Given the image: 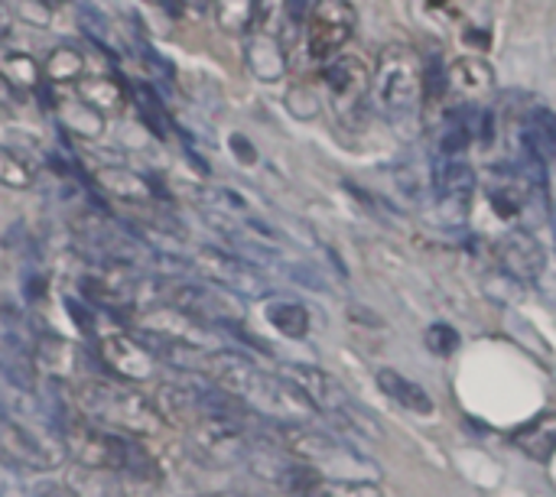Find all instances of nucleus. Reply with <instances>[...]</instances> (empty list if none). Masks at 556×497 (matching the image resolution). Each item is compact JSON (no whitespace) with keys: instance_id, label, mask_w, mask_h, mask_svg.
Instances as JSON below:
<instances>
[{"instance_id":"nucleus-1","label":"nucleus","mask_w":556,"mask_h":497,"mask_svg":"<svg viewBox=\"0 0 556 497\" xmlns=\"http://www.w3.org/2000/svg\"><path fill=\"white\" fill-rule=\"evenodd\" d=\"M205 378H212L218 391H225L248 410H254L267 420L287 423V426L306 423L316 413L313 404L293 384L261 371L251 358H244L238 352H212Z\"/></svg>"},{"instance_id":"nucleus-2","label":"nucleus","mask_w":556,"mask_h":497,"mask_svg":"<svg viewBox=\"0 0 556 497\" xmlns=\"http://www.w3.org/2000/svg\"><path fill=\"white\" fill-rule=\"evenodd\" d=\"M75 410L78 417H85V423L121 436H153L163 426L153 400H147L134 387L111 381H85L75 391Z\"/></svg>"},{"instance_id":"nucleus-3","label":"nucleus","mask_w":556,"mask_h":497,"mask_svg":"<svg viewBox=\"0 0 556 497\" xmlns=\"http://www.w3.org/2000/svg\"><path fill=\"white\" fill-rule=\"evenodd\" d=\"M62 449L88 472H130L150 479V456L121 433L94 423H62Z\"/></svg>"},{"instance_id":"nucleus-4","label":"nucleus","mask_w":556,"mask_h":497,"mask_svg":"<svg viewBox=\"0 0 556 497\" xmlns=\"http://www.w3.org/2000/svg\"><path fill=\"white\" fill-rule=\"evenodd\" d=\"M424 94L420 62L410 49L391 46L384 49L378 72H375V101L391 120H407L417 114Z\"/></svg>"},{"instance_id":"nucleus-5","label":"nucleus","mask_w":556,"mask_h":497,"mask_svg":"<svg viewBox=\"0 0 556 497\" xmlns=\"http://www.w3.org/2000/svg\"><path fill=\"white\" fill-rule=\"evenodd\" d=\"M283 381L293 384L313 404V410L329 413L332 420H339L349 430H365L368 436H378V430L371 426V420L358 410V404L326 371H319L313 365H283Z\"/></svg>"},{"instance_id":"nucleus-6","label":"nucleus","mask_w":556,"mask_h":497,"mask_svg":"<svg viewBox=\"0 0 556 497\" xmlns=\"http://www.w3.org/2000/svg\"><path fill=\"white\" fill-rule=\"evenodd\" d=\"M283 446L290 456H296L300 462H306L309 469H316L319 475L329 472L336 479H352L355 469H368V462L339 436L323 433V430H309L303 423L287 426L283 430ZM326 479V475H323Z\"/></svg>"},{"instance_id":"nucleus-7","label":"nucleus","mask_w":556,"mask_h":497,"mask_svg":"<svg viewBox=\"0 0 556 497\" xmlns=\"http://www.w3.org/2000/svg\"><path fill=\"white\" fill-rule=\"evenodd\" d=\"M62 439H55L52 433H39L36 426L23 423L20 417L7 413L0 407V466L20 472V469H33V472H46L52 466H59L62 459Z\"/></svg>"},{"instance_id":"nucleus-8","label":"nucleus","mask_w":556,"mask_h":497,"mask_svg":"<svg viewBox=\"0 0 556 497\" xmlns=\"http://www.w3.org/2000/svg\"><path fill=\"white\" fill-rule=\"evenodd\" d=\"M153 290L163 296V303L169 309H176L179 316H189L192 322L212 326V329H231L241 326V306L231 303V296H225L222 290H212L208 283H189V280H169L163 286L153 283Z\"/></svg>"},{"instance_id":"nucleus-9","label":"nucleus","mask_w":556,"mask_h":497,"mask_svg":"<svg viewBox=\"0 0 556 497\" xmlns=\"http://www.w3.org/2000/svg\"><path fill=\"white\" fill-rule=\"evenodd\" d=\"M192 267L215 286H222L231 296H248V300H261L270 293V280L264 277L261 267H254L251 260L231 254V251H218V247H199L192 257Z\"/></svg>"},{"instance_id":"nucleus-10","label":"nucleus","mask_w":556,"mask_h":497,"mask_svg":"<svg viewBox=\"0 0 556 497\" xmlns=\"http://www.w3.org/2000/svg\"><path fill=\"white\" fill-rule=\"evenodd\" d=\"M189 439L199 449V456L215 466L244 462L251 449V439L241 426V413H212L189 426Z\"/></svg>"},{"instance_id":"nucleus-11","label":"nucleus","mask_w":556,"mask_h":497,"mask_svg":"<svg viewBox=\"0 0 556 497\" xmlns=\"http://www.w3.org/2000/svg\"><path fill=\"white\" fill-rule=\"evenodd\" d=\"M355 33V7L349 0H319L309 10L306 46L313 59H336Z\"/></svg>"},{"instance_id":"nucleus-12","label":"nucleus","mask_w":556,"mask_h":497,"mask_svg":"<svg viewBox=\"0 0 556 497\" xmlns=\"http://www.w3.org/2000/svg\"><path fill=\"white\" fill-rule=\"evenodd\" d=\"M98 358L108 365L111 374L124 381H153L156 378V358L140 339L130 335H104L98 342Z\"/></svg>"},{"instance_id":"nucleus-13","label":"nucleus","mask_w":556,"mask_h":497,"mask_svg":"<svg viewBox=\"0 0 556 497\" xmlns=\"http://www.w3.org/2000/svg\"><path fill=\"white\" fill-rule=\"evenodd\" d=\"M502 264L505 270L521 280V283H534L541 280V273L547 270V254L541 247V241L528 231H511L502 241Z\"/></svg>"},{"instance_id":"nucleus-14","label":"nucleus","mask_w":556,"mask_h":497,"mask_svg":"<svg viewBox=\"0 0 556 497\" xmlns=\"http://www.w3.org/2000/svg\"><path fill=\"white\" fill-rule=\"evenodd\" d=\"M326 85L336 98V107L339 111H355L365 94H368V72L358 59H336L329 68H326Z\"/></svg>"},{"instance_id":"nucleus-15","label":"nucleus","mask_w":556,"mask_h":497,"mask_svg":"<svg viewBox=\"0 0 556 497\" xmlns=\"http://www.w3.org/2000/svg\"><path fill=\"white\" fill-rule=\"evenodd\" d=\"M433 189L443 205H466L476 192V173L466 156H440L433 169Z\"/></svg>"},{"instance_id":"nucleus-16","label":"nucleus","mask_w":556,"mask_h":497,"mask_svg":"<svg viewBox=\"0 0 556 497\" xmlns=\"http://www.w3.org/2000/svg\"><path fill=\"white\" fill-rule=\"evenodd\" d=\"M515 446L534 462H551L556 453V413H538L534 420L518 426Z\"/></svg>"},{"instance_id":"nucleus-17","label":"nucleus","mask_w":556,"mask_h":497,"mask_svg":"<svg viewBox=\"0 0 556 497\" xmlns=\"http://www.w3.org/2000/svg\"><path fill=\"white\" fill-rule=\"evenodd\" d=\"M378 387H381L397 407H404V410H410V413H420V417L433 413L430 394H427L417 381H410V378H404V374H397V371H391V368H381V371H378Z\"/></svg>"},{"instance_id":"nucleus-18","label":"nucleus","mask_w":556,"mask_h":497,"mask_svg":"<svg viewBox=\"0 0 556 497\" xmlns=\"http://www.w3.org/2000/svg\"><path fill=\"white\" fill-rule=\"evenodd\" d=\"M525 150L538 156L541 163L556 156V114L547 107H538L525 120Z\"/></svg>"},{"instance_id":"nucleus-19","label":"nucleus","mask_w":556,"mask_h":497,"mask_svg":"<svg viewBox=\"0 0 556 497\" xmlns=\"http://www.w3.org/2000/svg\"><path fill=\"white\" fill-rule=\"evenodd\" d=\"M267 322L287 335V339H303L309 332V313L303 303H293V300H277L267 306Z\"/></svg>"},{"instance_id":"nucleus-20","label":"nucleus","mask_w":556,"mask_h":497,"mask_svg":"<svg viewBox=\"0 0 556 497\" xmlns=\"http://www.w3.org/2000/svg\"><path fill=\"white\" fill-rule=\"evenodd\" d=\"M101 186L117 195V199H127V202H147L153 195V186L137 176V173H124V169H104L101 173Z\"/></svg>"},{"instance_id":"nucleus-21","label":"nucleus","mask_w":556,"mask_h":497,"mask_svg":"<svg viewBox=\"0 0 556 497\" xmlns=\"http://www.w3.org/2000/svg\"><path fill=\"white\" fill-rule=\"evenodd\" d=\"M306 497H384L375 482L365 479H323Z\"/></svg>"},{"instance_id":"nucleus-22","label":"nucleus","mask_w":556,"mask_h":497,"mask_svg":"<svg viewBox=\"0 0 556 497\" xmlns=\"http://www.w3.org/2000/svg\"><path fill=\"white\" fill-rule=\"evenodd\" d=\"M0 182L10 186V189H26L33 182V173L29 166L7 146H0Z\"/></svg>"},{"instance_id":"nucleus-23","label":"nucleus","mask_w":556,"mask_h":497,"mask_svg":"<svg viewBox=\"0 0 556 497\" xmlns=\"http://www.w3.org/2000/svg\"><path fill=\"white\" fill-rule=\"evenodd\" d=\"M134 101H137V107H140V114L147 117V124L156 130V133H166V114H163V107H160V101H156V94L147 88V85H137V94H134Z\"/></svg>"},{"instance_id":"nucleus-24","label":"nucleus","mask_w":556,"mask_h":497,"mask_svg":"<svg viewBox=\"0 0 556 497\" xmlns=\"http://www.w3.org/2000/svg\"><path fill=\"white\" fill-rule=\"evenodd\" d=\"M427 345H430L433 355H443L446 358V355H453L459 348V332L453 326H446V322H437L427 332Z\"/></svg>"},{"instance_id":"nucleus-25","label":"nucleus","mask_w":556,"mask_h":497,"mask_svg":"<svg viewBox=\"0 0 556 497\" xmlns=\"http://www.w3.org/2000/svg\"><path fill=\"white\" fill-rule=\"evenodd\" d=\"M39 497H78L75 492H68V488H46Z\"/></svg>"},{"instance_id":"nucleus-26","label":"nucleus","mask_w":556,"mask_h":497,"mask_svg":"<svg viewBox=\"0 0 556 497\" xmlns=\"http://www.w3.org/2000/svg\"><path fill=\"white\" fill-rule=\"evenodd\" d=\"M212 497H244V495H235V492H225V495H212Z\"/></svg>"},{"instance_id":"nucleus-27","label":"nucleus","mask_w":556,"mask_h":497,"mask_svg":"<svg viewBox=\"0 0 556 497\" xmlns=\"http://www.w3.org/2000/svg\"><path fill=\"white\" fill-rule=\"evenodd\" d=\"M49 3H55V0H49Z\"/></svg>"},{"instance_id":"nucleus-28","label":"nucleus","mask_w":556,"mask_h":497,"mask_svg":"<svg viewBox=\"0 0 556 497\" xmlns=\"http://www.w3.org/2000/svg\"><path fill=\"white\" fill-rule=\"evenodd\" d=\"M554 225H556V215H554Z\"/></svg>"}]
</instances>
